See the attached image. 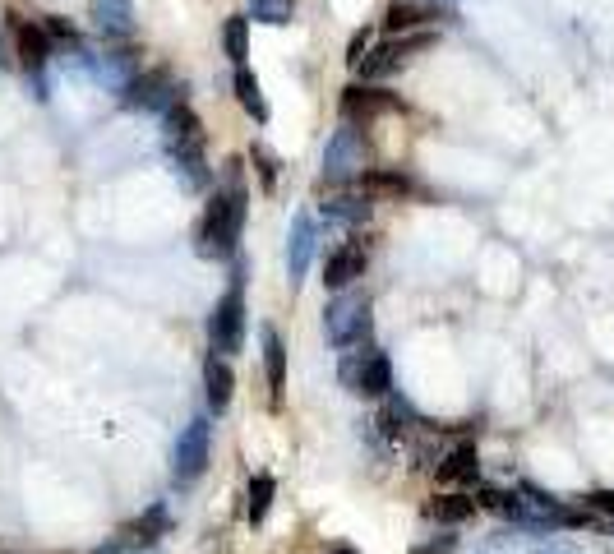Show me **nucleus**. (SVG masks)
<instances>
[{
    "label": "nucleus",
    "instance_id": "f257e3e1",
    "mask_svg": "<svg viewBox=\"0 0 614 554\" xmlns=\"http://www.w3.org/2000/svg\"><path fill=\"white\" fill-rule=\"evenodd\" d=\"M245 213H250V194L245 185H227L208 199L204 217H199V231H194V250L204 259H231L236 254V241H241Z\"/></svg>",
    "mask_w": 614,
    "mask_h": 554
},
{
    "label": "nucleus",
    "instance_id": "f03ea898",
    "mask_svg": "<svg viewBox=\"0 0 614 554\" xmlns=\"http://www.w3.org/2000/svg\"><path fill=\"white\" fill-rule=\"evenodd\" d=\"M324 333L338 351L361 347V342L370 338V301L356 296V291H338L324 310Z\"/></svg>",
    "mask_w": 614,
    "mask_h": 554
},
{
    "label": "nucleus",
    "instance_id": "7ed1b4c3",
    "mask_svg": "<svg viewBox=\"0 0 614 554\" xmlns=\"http://www.w3.org/2000/svg\"><path fill=\"white\" fill-rule=\"evenodd\" d=\"M370 171V139L356 125H342L324 148V176L328 181H351V176H365Z\"/></svg>",
    "mask_w": 614,
    "mask_h": 554
},
{
    "label": "nucleus",
    "instance_id": "20e7f679",
    "mask_svg": "<svg viewBox=\"0 0 614 554\" xmlns=\"http://www.w3.org/2000/svg\"><path fill=\"white\" fill-rule=\"evenodd\" d=\"M208 342H213L217 356H236L245 347V296H241V277H236V287L213 305L208 314Z\"/></svg>",
    "mask_w": 614,
    "mask_h": 554
},
{
    "label": "nucleus",
    "instance_id": "39448f33",
    "mask_svg": "<svg viewBox=\"0 0 614 554\" xmlns=\"http://www.w3.org/2000/svg\"><path fill=\"white\" fill-rule=\"evenodd\" d=\"M434 47V33H411V37H388V42H379V47L365 51V61L356 65V74H361L365 84H374V79H384V74L402 70V65L416 56V51H430Z\"/></svg>",
    "mask_w": 614,
    "mask_h": 554
},
{
    "label": "nucleus",
    "instance_id": "423d86ee",
    "mask_svg": "<svg viewBox=\"0 0 614 554\" xmlns=\"http://www.w3.org/2000/svg\"><path fill=\"white\" fill-rule=\"evenodd\" d=\"M342 384L356 393V398H388L393 393V361L384 351H361L342 365Z\"/></svg>",
    "mask_w": 614,
    "mask_h": 554
},
{
    "label": "nucleus",
    "instance_id": "0eeeda50",
    "mask_svg": "<svg viewBox=\"0 0 614 554\" xmlns=\"http://www.w3.org/2000/svg\"><path fill=\"white\" fill-rule=\"evenodd\" d=\"M162 144H167L171 162H181V157H199L204 153V144H208L204 121H199L185 102H176V107L162 111Z\"/></svg>",
    "mask_w": 614,
    "mask_h": 554
},
{
    "label": "nucleus",
    "instance_id": "6e6552de",
    "mask_svg": "<svg viewBox=\"0 0 614 554\" xmlns=\"http://www.w3.org/2000/svg\"><path fill=\"white\" fill-rule=\"evenodd\" d=\"M208 448H213V430H208L204 416H194V421L181 430V439H176V453H171V471H176V481L190 485V481L204 476Z\"/></svg>",
    "mask_w": 614,
    "mask_h": 554
},
{
    "label": "nucleus",
    "instance_id": "1a4fd4ad",
    "mask_svg": "<svg viewBox=\"0 0 614 554\" xmlns=\"http://www.w3.org/2000/svg\"><path fill=\"white\" fill-rule=\"evenodd\" d=\"M176 93L181 88H176L171 70H144L121 97H125V107H134V111H167V107H176Z\"/></svg>",
    "mask_w": 614,
    "mask_h": 554
},
{
    "label": "nucleus",
    "instance_id": "9d476101",
    "mask_svg": "<svg viewBox=\"0 0 614 554\" xmlns=\"http://www.w3.org/2000/svg\"><path fill=\"white\" fill-rule=\"evenodd\" d=\"M365 264H370V250L361 241H347L324 259V287L333 291H347L356 277H365Z\"/></svg>",
    "mask_w": 614,
    "mask_h": 554
},
{
    "label": "nucleus",
    "instance_id": "9b49d317",
    "mask_svg": "<svg viewBox=\"0 0 614 554\" xmlns=\"http://www.w3.org/2000/svg\"><path fill=\"white\" fill-rule=\"evenodd\" d=\"M398 111V97H388L384 88H370V84H351L342 93V116L347 121H374V116H388Z\"/></svg>",
    "mask_w": 614,
    "mask_h": 554
},
{
    "label": "nucleus",
    "instance_id": "f8f14e48",
    "mask_svg": "<svg viewBox=\"0 0 614 554\" xmlns=\"http://www.w3.org/2000/svg\"><path fill=\"white\" fill-rule=\"evenodd\" d=\"M14 19V47H19V61H24V70H42V65L51 61V37L47 28H37V24H24L19 14H10Z\"/></svg>",
    "mask_w": 614,
    "mask_h": 554
},
{
    "label": "nucleus",
    "instance_id": "ddd939ff",
    "mask_svg": "<svg viewBox=\"0 0 614 554\" xmlns=\"http://www.w3.org/2000/svg\"><path fill=\"white\" fill-rule=\"evenodd\" d=\"M88 19H93L97 33L130 37L134 33V0H93V5H88Z\"/></svg>",
    "mask_w": 614,
    "mask_h": 554
},
{
    "label": "nucleus",
    "instance_id": "4468645a",
    "mask_svg": "<svg viewBox=\"0 0 614 554\" xmlns=\"http://www.w3.org/2000/svg\"><path fill=\"white\" fill-rule=\"evenodd\" d=\"M439 19V5H421V0H393L384 10V33L388 37H402V33H416L421 24Z\"/></svg>",
    "mask_w": 614,
    "mask_h": 554
},
{
    "label": "nucleus",
    "instance_id": "2eb2a0df",
    "mask_svg": "<svg viewBox=\"0 0 614 554\" xmlns=\"http://www.w3.org/2000/svg\"><path fill=\"white\" fill-rule=\"evenodd\" d=\"M310 254H314V222L310 217H296L291 222V236H287V277H291V287L305 277V268H310Z\"/></svg>",
    "mask_w": 614,
    "mask_h": 554
},
{
    "label": "nucleus",
    "instance_id": "dca6fc26",
    "mask_svg": "<svg viewBox=\"0 0 614 554\" xmlns=\"http://www.w3.org/2000/svg\"><path fill=\"white\" fill-rule=\"evenodd\" d=\"M204 393H208V407L213 411H227L231 393H236V374H231L227 356H217V351L204 361Z\"/></svg>",
    "mask_w": 614,
    "mask_h": 554
},
{
    "label": "nucleus",
    "instance_id": "f3484780",
    "mask_svg": "<svg viewBox=\"0 0 614 554\" xmlns=\"http://www.w3.org/2000/svg\"><path fill=\"white\" fill-rule=\"evenodd\" d=\"M434 471H439V481H476L481 476V453H476V444H458L448 458L434 462Z\"/></svg>",
    "mask_w": 614,
    "mask_h": 554
},
{
    "label": "nucleus",
    "instance_id": "a211bd4d",
    "mask_svg": "<svg viewBox=\"0 0 614 554\" xmlns=\"http://www.w3.org/2000/svg\"><path fill=\"white\" fill-rule=\"evenodd\" d=\"M416 425H421V421H416V407H411L407 398H398V393H388L384 411H379V430H384L388 439H407Z\"/></svg>",
    "mask_w": 614,
    "mask_h": 554
},
{
    "label": "nucleus",
    "instance_id": "6ab92c4d",
    "mask_svg": "<svg viewBox=\"0 0 614 554\" xmlns=\"http://www.w3.org/2000/svg\"><path fill=\"white\" fill-rule=\"evenodd\" d=\"M236 102L245 107V116H254V125H268V102H264V88H259V79H254L250 65H236Z\"/></svg>",
    "mask_w": 614,
    "mask_h": 554
},
{
    "label": "nucleus",
    "instance_id": "aec40b11",
    "mask_svg": "<svg viewBox=\"0 0 614 554\" xmlns=\"http://www.w3.org/2000/svg\"><path fill=\"white\" fill-rule=\"evenodd\" d=\"M425 513H430L434 522L453 527V522L476 518V499H471V494H434L430 504H425Z\"/></svg>",
    "mask_w": 614,
    "mask_h": 554
},
{
    "label": "nucleus",
    "instance_id": "412c9836",
    "mask_svg": "<svg viewBox=\"0 0 614 554\" xmlns=\"http://www.w3.org/2000/svg\"><path fill=\"white\" fill-rule=\"evenodd\" d=\"M361 190H365V199H402V194L411 190V181L402 176V171H388V167H370L361 176Z\"/></svg>",
    "mask_w": 614,
    "mask_h": 554
},
{
    "label": "nucleus",
    "instance_id": "4be33fe9",
    "mask_svg": "<svg viewBox=\"0 0 614 554\" xmlns=\"http://www.w3.org/2000/svg\"><path fill=\"white\" fill-rule=\"evenodd\" d=\"M264 365H268L273 402H282V384H287V347H282V338H277V328H264Z\"/></svg>",
    "mask_w": 614,
    "mask_h": 554
},
{
    "label": "nucleus",
    "instance_id": "5701e85b",
    "mask_svg": "<svg viewBox=\"0 0 614 554\" xmlns=\"http://www.w3.org/2000/svg\"><path fill=\"white\" fill-rule=\"evenodd\" d=\"M324 217H328V222H338V227H356V222H365V217H370V199H356V194L328 199Z\"/></svg>",
    "mask_w": 614,
    "mask_h": 554
},
{
    "label": "nucleus",
    "instance_id": "b1692460",
    "mask_svg": "<svg viewBox=\"0 0 614 554\" xmlns=\"http://www.w3.org/2000/svg\"><path fill=\"white\" fill-rule=\"evenodd\" d=\"M222 47H227V56L236 65H245V56H250V19L245 14H231L227 28H222Z\"/></svg>",
    "mask_w": 614,
    "mask_h": 554
},
{
    "label": "nucleus",
    "instance_id": "393cba45",
    "mask_svg": "<svg viewBox=\"0 0 614 554\" xmlns=\"http://www.w3.org/2000/svg\"><path fill=\"white\" fill-rule=\"evenodd\" d=\"M273 494H277L273 476H254V481H250V504H245V518H250L254 527L268 518V508H273Z\"/></svg>",
    "mask_w": 614,
    "mask_h": 554
},
{
    "label": "nucleus",
    "instance_id": "a878e982",
    "mask_svg": "<svg viewBox=\"0 0 614 554\" xmlns=\"http://www.w3.org/2000/svg\"><path fill=\"white\" fill-rule=\"evenodd\" d=\"M171 167H176V176H181L185 190H208V181H213V171H208L204 153H199V157H181V162H171Z\"/></svg>",
    "mask_w": 614,
    "mask_h": 554
},
{
    "label": "nucleus",
    "instance_id": "bb28decb",
    "mask_svg": "<svg viewBox=\"0 0 614 554\" xmlns=\"http://www.w3.org/2000/svg\"><path fill=\"white\" fill-rule=\"evenodd\" d=\"M291 14H296V0H254V19L268 28L291 24Z\"/></svg>",
    "mask_w": 614,
    "mask_h": 554
},
{
    "label": "nucleus",
    "instance_id": "cd10ccee",
    "mask_svg": "<svg viewBox=\"0 0 614 554\" xmlns=\"http://www.w3.org/2000/svg\"><path fill=\"white\" fill-rule=\"evenodd\" d=\"M47 37H51V47H70V51H79V33H74L70 28V19H65V14H47ZM79 56H84V51H79Z\"/></svg>",
    "mask_w": 614,
    "mask_h": 554
},
{
    "label": "nucleus",
    "instance_id": "c85d7f7f",
    "mask_svg": "<svg viewBox=\"0 0 614 554\" xmlns=\"http://www.w3.org/2000/svg\"><path fill=\"white\" fill-rule=\"evenodd\" d=\"M250 162L259 167V185H264V190H273V185H277V157L268 153L264 144H254L250 148Z\"/></svg>",
    "mask_w": 614,
    "mask_h": 554
},
{
    "label": "nucleus",
    "instance_id": "c756f323",
    "mask_svg": "<svg viewBox=\"0 0 614 554\" xmlns=\"http://www.w3.org/2000/svg\"><path fill=\"white\" fill-rule=\"evenodd\" d=\"M453 550H458V536H453V531H434L430 541L411 545V554H453Z\"/></svg>",
    "mask_w": 614,
    "mask_h": 554
},
{
    "label": "nucleus",
    "instance_id": "7c9ffc66",
    "mask_svg": "<svg viewBox=\"0 0 614 554\" xmlns=\"http://www.w3.org/2000/svg\"><path fill=\"white\" fill-rule=\"evenodd\" d=\"M587 513H601V518H614V490H596V494H587Z\"/></svg>",
    "mask_w": 614,
    "mask_h": 554
},
{
    "label": "nucleus",
    "instance_id": "2f4dec72",
    "mask_svg": "<svg viewBox=\"0 0 614 554\" xmlns=\"http://www.w3.org/2000/svg\"><path fill=\"white\" fill-rule=\"evenodd\" d=\"M365 51H370V33L361 28V33H356V37L347 42V61H351V65H361V61H365Z\"/></svg>",
    "mask_w": 614,
    "mask_h": 554
},
{
    "label": "nucleus",
    "instance_id": "473e14b6",
    "mask_svg": "<svg viewBox=\"0 0 614 554\" xmlns=\"http://www.w3.org/2000/svg\"><path fill=\"white\" fill-rule=\"evenodd\" d=\"M531 554H582L578 545H568V541H545V545H536Z\"/></svg>",
    "mask_w": 614,
    "mask_h": 554
},
{
    "label": "nucleus",
    "instance_id": "72a5a7b5",
    "mask_svg": "<svg viewBox=\"0 0 614 554\" xmlns=\"http://www.w3.org/2000/svg\"><path fill=\"white\" fill-rule=\"evenodd\" d=\"M338 554H356V550H338Z\"/></svg>",
    "mask_w": 614,
    "mask_h": 554
},
{
    "label": "nucleus",
    "instance_id": "f704fd0d",
    "mask_svg": "<svg viewBox=\"0 0 614 554\" xmlns=\"http://www.w3.org/2000/svg\"><path fill=\"white\" fill-rule=\"evenodd\" d=\"M434 5H448V0H434Z\"/></svg>",
    "mask_w": 614,
    "mask_h": 554
}]
</instances>
